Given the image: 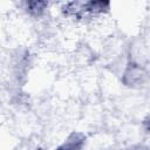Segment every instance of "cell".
<instances>
[{"mask_svg":"<svg viewBox=\"0 0 150 150\" xmlns=\"http://www.w3.org/2000/svg\"><path fill=\"white\" fill-rule=\"evenodd\" d=\"M144 77H145V73L142 69V67L137 63L130 62L123 73V83L129 87L138 86L143 83Z\"/></svg>","mask_w":150,"mask_h":150,"instance_id":"obj_1","label":"cell"},{"mask_svg":"<svg viewBox=\"0 0 150 150\" xmlns=\"http://www.w3.org/2000/svg\"><path fill=\"white\" fill-rule=\"evenodd\" d=\"M84 143L86 135L79 131H74L54 150H82Z\"/></svg>","mask_w":150,"mask_h":150,"instance_id":"obj_2","label":"cell"},{"mask_svg":"<svg viewBox=\"0 0 150 150\" xmlns=\"http://www.w3.org/2000/svg\"><path fill=\"white\" fill-rule=\"evenodd\" d=\"M47 6L48 2L46 1H28L26 2V11L29 15L34 18H39L45 13Z\"/></svg>","mask_w":150,"mask_h":150,"instance_id":"obj_3","label":"cell"},{"mask_svg":"<svg viewBox=\"0 0 150 150\" xmlns=\"http://www.w3.org/2000/svg\"><path fill=\"white\" fill-rule=\"evenodd\" d=\"M143 128L146 132H150V114L143 120Z\"/></svg>","mask_w":150,"mask_h":150,"instance_id":"obj_4","label":"cell"},{"mask_svg":"<svg viewBox=\"0 0 150 150\" xmlns=\"http://www.w3.org/2000/svg\"><path fill=\"white\" fill-rule=\"evenodd\" d=\"M127 150H143V149L139 148V146H132V148H129V149H127Z\"/></svg>","mask_w":150,"mask_h":150,"instance_id":"obj_5","label":"cell"}]
</instances>
